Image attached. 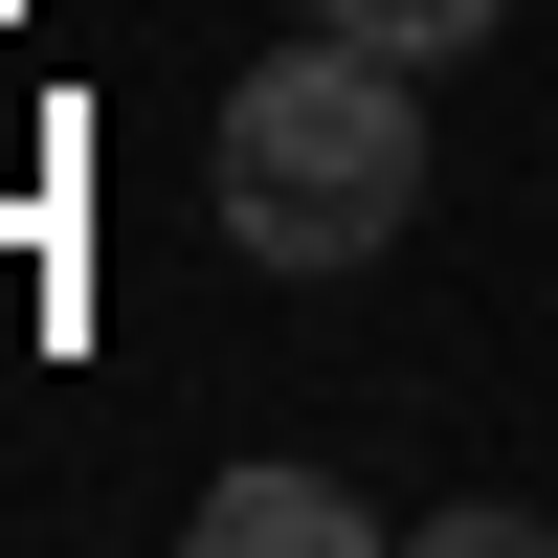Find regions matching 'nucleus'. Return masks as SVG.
I'll list each match as a JSON object with an SVG mask.
<instances>
[{"mask_svg":"<svg viewBox=\"0 0 558 558\" xmlns=\"http://www.w3.org/2000/svg\"><path fill=\"white\" fill-rule=\"evenodd\" d=\"M402 223H425V89H402V45H268L246 89H223V246L246 268H380Z\"/></svg>","mask_w":558,"mask_h":558,"instance_id":"f257e3e1","label":"nucleus"},{"mask_svg":"<svg viewBox=\"0 0 558 558\" xmlns=\"http://www.w3.org/2000/svg\"><path fill=\"white\" fill-rule=\"evenodd\" d=\"M313 23H357V45H402V68H425V45H492V0H313Z\"/></svg>","mask_w":558,"mask_h":558,"instance_id":"7ed1b4c3","label":"nucleus"},{"mask_svg":"<svg viewBox=\"0 0 558 558\" xmlns=\"http://www.w3.org/2000/svg\"><path fill=\"white\" fill-rule=\"evenodd\" d=\"M202 536H223V558H357L380 514H357L336 470H223V492H202Z\"/></svg>","mask_w":558,"mask_h":558,"instance_id":"f03ea898","label":"nucleus"}]
</instances>
